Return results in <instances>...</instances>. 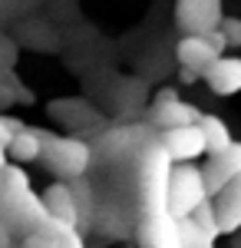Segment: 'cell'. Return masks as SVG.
<instances>
[{
    "label": "cell",
    "instance_id": "1",
    "mask_svg": "<svg viewBox=\"0 0 241 248\" xmlns=\"http://www.w3.org/2000/svg\"><path fill=\"white\" fill-rule=\"evenodd\" d=\"M0 175H3L0 222H3L10 232H20L23 238H27V235H33V232H40V229H46V225H50L46 202H43V195H37V192L30 189L27 172L14 162V166H7Z\"/></svg>",
    "mask_w": 241,
    "mask_h": 248
},
{
    "label": "cell",
    "instance_id": "2",
    "mask_svg": "<svg viewBox=\"0 0 241 248\" xmlns=\"http://www.w3.org/2000/svg\"><path fill=\"white\" fill-rule=\"evenodd\" d=\"M172 172L175 162L166 153L162 139H155L139 153V179H136V192H139V205L142 215H155V212H168V189H172Z\"/></svg>",
    "mask_w": 241,
    "mask_h": 248
},
{
    "label": "cell",
    "instance_id": "3",
    "mask_svg": "<svg viewBox=\"0 0 241 248\" xmlns=\"http://www.w3.org/2000/svg\"><path fill=\"white\" fill-rule=\"evenodd\" d=\"M93 146L86 139H76V136H50L43 133V162L46 169L60 175V179H83L86 169L93 166Z\"/></svg>",
    "mask_w": 241,
    "mask_h": 248
},
{
    "label": "cell",
    "instance_id": "4",
    "mask_svg": "<svg viewBox=\"0 0 241 248\" xmlns=\"http://www.w3.org/2000/svg\"><path fill=\"white\" fill-rule=\"evenodd\" d=\"M211 195H208V186H205V172L198 166H175L172 172V189H168V212L175 218H192L198 205H205Z\"/></svg>",
    "mask_w": 241,
    "mask_h": 248
},
{
    "label": "cell",
    "instance_id": "5",
    "mask_svg": "<svg viewBox=\"0 0 241 248\" xmlns=\"http://www.w3.org/2000/svg\"><path fill=\"white\" fill-rule=\"evenodd\" d=\"M225 50H228V40H225L222 30H215L208 37H182L179 46H175V60L182 63V70L208 73L225 57Z\"/></svg>",
    "mask_w": 241,
    "mask_h": 248
},
{
    "label": "cell",
    "instance_id": "6",
    "mask_svg": "<svg viewBox=\"0 0 241 248\" xmlns=\"http://www.w3.org/2000/svg\"><path fill=\"white\" fill-rule=\"evenodd\" d=\"M159 136L152 133L149 126H116V129H106L99 136V142L93 146V153H99L106 162H119L126 155H139L146 146H152Z\"/></svg>",
    "mask_w": 241,
    "mask_h": 248
},
{
    "label": "cell",
    "instance_id": "7",
    "mask_svg": "<svg viewBox=\"0 0 241 248\" xmlns=\"http://www.w3.org/2000/svg\"><path fill=\"white\" fill-rule=\"evenodd\" d=\"M202 116L192 103L179 99L175 90H159V96L152 99L149 106V126H155L159 133H168V129H179V126H195L202 123Z\"/></svg>",
    "mask_w": 241,
    "mask_h": 248
},
{
    "label": "cell",
    "instance_id": "8",
    "mask_svg": "<svg viewBox=\"0 0 241 248\" xmlns=\"http://www.w3.org/2000/svg\"><path fill=\"white\" fill-rule=\"evenodd\" d=\"M175 20L185 37H208L222 27V0H179L175 3Z\"/></svg>",
    "mask_w": 241,
    "mask_h": 248
},
{
    "label": "cell",
    "instance_id": "9",
    "mask_svg": "<svg viewBox=\"0 0 241 248\" xmlns=\"http://www.w3.org/2000/svg\"><path fill=\"white\" fill-rule=\"evenodd\" d=\"M205 186H208V195L218 199L235 179L241 175V142H231L222 153H211L208 162H205Z\"/></svg>",
    "mask_w": 241,
    "mask_h": 248
},
{
    "label": "cell",
    "instance_id": "10",
    "mask_svg": "<svg viewBox=\"0 0 241 248\" xmlns=\"http://www.w3.org/2000/svg\"><path fill=\"white\" fill-rule=\"evenodd\" d=\"M159 139H162V146H166V153L172 155V162H175V166L195 162L198 155L208 153V142H205V133H202V126H198V123H195V126L168 129V133H162Z\"/></svg>",
    "mask_w": 241,
    "mask_h": 248
},
{
    "label": "cell",
    "instance_id": "11",
    "mask_svg": "<svg viewBox=\"0 0 241 248\" xmlns=\"http://www.w3.org/2000/svg\"><path fill=\"white\" fill-rule=\"evenodd\" d=\"M139 248H182L179 218L172 212L142 215V222H139Z\"/></svg>",
    "mask_w": 241,
    "mask_h": 248
},
{
    "label": "cell",
    "instance_id": "12",
    "mask_svg": "<svg viewBox=\"0 0 241 248\" xmlns=\"http://www.w3.org/2000/svg\"><path fill=\"white\" fill-rule=\"evenodd\" d=\"M43 202H46L50 218H56V222H63V225H70V229L79 232V209H76V195H73V189H70L66 182H53L50 189L43 192Z\"/></svg>",
    "mask_w": 241,
    "mask_h": 248
},
{
    "label": "cell",
    "instance_id": "13",
    "mask_svg": "<svg viewBox=\"0 0 241 248\" xmlns=\"http://www.w3.org/2000/svg\"><path fill=\"white\" fill-rule=\"evenodd\" d=\"M205 79H208V86L218 96L241 93V57H222L208 73H205Z\"/></svg>",
    "mask_w": 241,
    "mask_h": 248
},
{
    "label": "cell",
    "instance_id": "14",
    "mask_svg": "<svg viewBox=\"0 0 241 248\" xmlns=\"http://www.w3.org/2000/svg\"><path fill=\"white\" fill-rule=\"evenodd\" d=\"M215 209H218V218H222V232L225 235H231V232L241 229V175L218 195Z\"/></svg>",
    "mask_w": 241,
    "mask_h": 248
},
{
    "label": "cell",
    "instance_id": "15",
    "mask_svg": "<svg viewBox=\"0 0 241 248\" xmlns=\"http://www.w3.org/2000/svg\"><path fill=\"white\" fill-rule=\"evenodd\" d=\"M7 155H10L17 166L20 162H37V159H43V133H37V129H20V133L10 139Z\"/></svg>",
    "mask_w": 241,
    "mask_h": 248
},
{
    "label": "cell",
    "instance_id": "16",
    "mask_svg": "<svg viewBox=\"0 0 241 248\" xmlns=\"http://www.w3.org/2000/svg\"><path fill=\"white\" fill-rule=\"evenodd\" d=\"M198 126H202L205 142H208V155H211V153H222V149H228V146L235 142V139H231V129H228V123H225L222 116L205 113Z\"/></svg>",
    "mask_w": 241,
    "mask_h": 248
},
{
    "label": "cell",
    "instance_id": "17",
    "mask_svg": "<svg viewBox=\"0 0 241 248\" xmlns=\"http://www.w3.org/2000/svg\"><path fill=\"white\" fill-rule=\"evenodd\" d=\"M179 235H182V248H215V238L195 218H179Z\"/></svg>",
    "mask_w": 241,
    "mask_h": 248
},
{
    "label": "cell",
    "instance_id": "18",
    "mask_svg": "<svg viewBox=\"0 0 241 248\" xmlns=\"http://www.w3.org/2000/svg\"><path fill=\"white\" fill-rule=\"evenodd\" d=\"M192 218H195V222H198V225H202V229L208 232L211 238H218V235H225V232H222V218H218V209H215V202H211V199H208L205 205H198Z\"/></svg>",
    "mask_w": 241,
    "mask_h": 248
},
{
    "label": "cell",
    "instance_id": "19",
    "mask_svg": "<svg viewBox=\"0 0 241 248\" xmlns=\"http://www.w3.org/2000/svg\"><path fill=\"white\" fill-rule=\"evenodd\" d=\"M218 30L225 33V40H228V46H241V20H235V17H225Z\"/></svg>",
    "mask_w": 241,
    "mask_h": 248
},
{
    "label": "cell",
    "instance_id": "20",
    "mask_svg": "<svg viewBox=\"0 0 241 248\" xmlns=\"http://www.w3.org/2000/svg\"><path fill=\"white\" fill-rule=\"evenodd\" d=\"M0 248H14V232L0 222Z\"/></svg>",
    "mask_w": 241,
    "mask_h": 248
},
{
    "label": "cell",
    "instance_id": "21",
    "mask_svg": "<svg viewBox=\"0 0 241 248\" xmlns=\"http://www.w3.org/2000/svg\"><path fill=\"white\" fill-rule=\"evenodd\" d=\"M7 159H10V155H7V146H3V139H0V172H3L7 166H10Z\"/></svg>",
    "mask_w": 241,
    "mask_h": 248
},
{
    "label": "cell",
    "instance_id": "22",
    "mask_svg": "<svg viewBox=\"0 0 241 248\" xmlns=\"http://www.w3.org/2000/svg\"><path fill=\"white\" fill-rule=\"evenodd\" d=\"M0 199H3V175H0Z\"/></svg>",
    "mask_w": 241,
    "mask_h": 248
}]
</instances>
